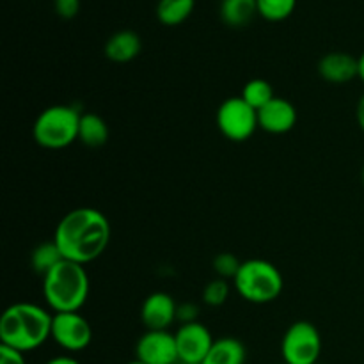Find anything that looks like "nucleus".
<instances>
[{
    "label": "nucleus",
    "instance_id": "nucleus-6",
    "mask_svg": "<svg viewBox=\"0 0 364 364\" xmlns=\"http://www.w3.org/2000/svg\"><path fill=\"white\" fill-rule=\"evenodd\" d=\"M322 354V338L311 322L291 323L281 341V355L287 364H316Z\"/></svg>",
    "mask_w": 364,
    "mask_h": 364
},
{
    "label": "nucleus",
    "instance_id": "nucleus-33",
    "mask_svg": "<svg viewBox=\"0 0 364 364\" xmlns=\"http://www.w3.org/2000/svg\"><path fill=\"white\" fill-rule=\"evenodd\" d=\"M178 364H181V363H178Z\"/></svg>",
    "mask_w": 364,
    "mask_h": 364
},
{
    "label": "nucleus",
    "instance_id": "nucleus-15",
    "mask_svg": "<svg viewBox=\"0 0 364 364\" xmlns=\"http://www.w3.org/2000/svg\"><path fill=\"white\" fill-rule=\"evenodd\" d=\"M219 14L228 27H245L258 14V0H220Z\"/></svg>",
    "mask_w": 364,
    "mask_h": 364
},
{
    "label": "nucleus",
    "instance_id": "nucleus-26",
    "mask_svg": "<svg viewBox=\"0 0 364 364\" xmlns=\"http://www.w3.org/2000/svg\"><path fill=\"white\" fill-rule=\"evenodd\" d=\"M0 364H27L23 352L11 348L7 345H0Z\"/></svg>",
    "mask_w": 364,
    "mask_h": 364
},
{
    "label": "nucleus",
    "instance_id": "nucleus-1",
    "mask_svg": "<svg viewBox=\"0 0 364 364\" xmlns=\"http://www.w3.org/2000/svg\"><path fill=\"white\" fill-rule=\"evenodd\" d=\"M110 240V224L96 208H75L57 224L53 242L64 259L87 265L103 255Z\"/></svg>",
    "mask_w": 364,
    "mask_h": 364
},
{
    "label": "nucleus",
    "instance_id": "nucleus-32",
    "mask_svg": "<svg viewBox=\"0 0 364 364\" xmlns=\"http://www.w3.org/2000/svg\"><path fill=\"white\" fill-rule=\"evenodd\" d=\"M279 364H287V363H279Z\"/></svg>",
    "mask_w": 364,
    "mask_h": 364
},
{
    "label": "nucleus",
    "instance_id": "nucleus-19",
    "mask_svg": "<svg viewBox=\"0 0 364 364\" xmlns=\"http://www.w3.org/2000/svg\"><path fill=\"white\" fill-rule=\"evenodd\" d=\"M64 259L63 252L59 251L55 242H45V244H39L38 247L32 251L31 255V265L39 276H46L57 263H60Z\"/></svg>",
    "mask_w": 364,
    "mask_h": 364
},
{
    "label": "nucleus",
    "instance_id": "nucleus-31",
    "mask_svg": "<svg viewBox=\"0 0 364 364\" xmlns=\"http://www.w3.org/2000/svg\"><path fill=\"white\" fill-rule=\"evenodd\" d=\"M361 178H363V185H364V166H363V173H361Z\"/></svg>",
    "mask_w": 364,
    "mask_h": 364
},
{
    "label": "nucleus",
    "instance_id": "nucleus-13",
    "mask_svg": "<svg viewBox=\"0 0 364 364\" xmlns=\"http://www.w3.org/2000/svg\"><path fill=\"white\" fill-rule=\"evenodd\" d=\"M318 73L331 84H348L359 77V59L347 52L326 53L318 63Z\"/></svg>",
    "mask_w": 364,
    "mask_h": 364
},
{
    "label": "nucleus",
    "instance_id": "nucleus-8",
    "mask_svg": "<svg viewBox=\"0 0 364 364\" xmlns=\"http://www.w3.org/2000/svg\"><path fill=\"white\" fill-rule=\"evenodd\" d=\"M52 340L68 352H80L91 345V323L80 313H53Z\"/></svg>",
    "mask_w": 364,
    "mask_h": 364
},
{
    "label": "nucleus",
    "instance_id": "nucleus-27",
    "mask_svg": "<svg viewBox=\"0 0 364 364\" xmlns=\"http://www.w3.org/2000/svg\"><path fill=\"white\" fill-rule=\"evenodd\" d=\"M355 119H358V124L364 132V95L359 98L358 107H355Z\"/></svg>",
    "mask_w": 364,
    "mask_h": 364
},
{
    "label": "nucleus",
    "instance_id": "nucleus-20",
    "mask_svg": "<svg viewBox=\"0 0 364 364\" xmlns=\"http://www.w3.org/2000/svg\"><path fill=\"white\" fill-rule=\"evenodd\" d=\"M242 98L249 103L255 110L263 109L267 103L272 102L276 96H274V89L270 85V82L263 80V78H252L245 84L244 91H242Z\"/></svg>",
    "mask_w": 364,
    "mask_h": 364
},
{
    "label": "nucleus",
    "instance_id": "nucleus-9",
    "mask_svg": "<svg viewBox=\"0 0 364 364\" xmlns=\"http://www.w3.org/2000/svg\"><path fill=\"white\" fill-rule=\"evenodd\" d=\"M174 336L181 364H203L215 341L208 327L199 322L181 323Z\"/></svg>",
    "mask_w": 364,
    "mask_h": 364
},
{
    "label": "nucleus",
    "instance_id": "nucleus-29",
    "mask_svg": "<svg viewBox=\"0 0 364 364\" xmlns=\"http://www.w3.org/2000/svg\"><path fill=\"white\" fill-rule=\"evenodd\" d=\"M358 59H359V78H361L364 84V52L358 57Z\"/></svg>",
    "mask_w": 364,
    "mask_h": 364
},
{
    "label": "nucleus",
    "instance_id": "nucleus-28",
    "mask_svg": "<svg viewBox=\"0 0 364 364\" xmlns=\"http://www.w3.org/2000/svg\"><path fill=\"white\" fill-rule=\"evenodd\" d=\"M45 364H80V363H78L75 358H71V355H57V358H52Z\"/></svg>",
    "mask_w": 364,
    "mask_h": 364
},
{
    "label": "nucleus",
    "instance_id": "nucleus-14",
    "mask_svg": "<svg viewBox=\"0 0 364 364\" xmlns=\"http://www.w3.org/2000/svg\"><path fill=\"white\" fill-rule=\"evenodd\" d=\"M142 41L137 32L119 31L105 43V55L112 63H130L141 53Z\"/></svg>",
    "mask_w": 364,
    "mask_h": 364
},
{
    "label": "nucleus",
    "instance_id": "nucleus-18",
    "mask_svg": "<svg viewBox=\"0 0 364 364\" xmlns=\"http://www.w3.org/2000/svg\"><path fill=\"white\" fill-rule=\"evenodd\" d=\"M78 141H82L89 148H100L109 141V127L98 114H82Z\"/></svg>",
    "mask_w": 364,
    "mask_h": 364
},
{
    "label": "nucleus",
    "instance_id": "nucleus-30",
    "mask_svg": "<svg viewBox=\"0 0 364 364\" xmlns=\"http://www.w3.org/2000/svg\"><path fill=\"white\" fill-rule=\"evenodd\" d=\"M127 364H144V363L139 361V359H135V361H130V363H127Z\"/></svg>",
    "mask_w": 364,
    "mask_h": 364
},
{
    "label": "nucleus",
    "instance_id": "nucleus-5",
    "mask_svg": "<svg viewBox=\"0 0 364 364\" xmlns=\"http://www.w3.org/2000/svg\"><path fill=\"white\" fill-rule=\"evenodd\" d=\"M82 114L75 107L53 105L43 110L34 123V141L46 149H64L78 139Z\"/></svg>",
    "mask_w": 364,
    "mask_h": 364
},
{
    "label": "nucleus",
    "instance_id": "nucleus-23",
    "mask_svg": "<svg viewBox=\"0 0 364 364\" xmlns=\"http://www.w3.org/2000/svg\"><path fill=\"white\" fill-rule=\"evenodd\" d=\"M242 262L231 252H220L213 258V270L220 279H235V276L240 270Z\"/></svg>",
    "mask_w": 364,
    "mask_h": 364
},
{
    "label": "nucleus",
    "instance_id": "nucleus-21",
    "mask_svg": "<svg viewBox=\"0 0 364 364\" xmlns=\"http://www.w3.org/2000/svg\"><path fill=\"white\" fill-rule=\"evenodd\" d=\"M297 0H258V14L267 21H283L291 16Z\"/></svg>",
    "mask_w": 364,
    "mask_h": 364
},
{
    "label": "nucleus",
    "instance_id": "nucleus-2",
    "mask_svg": "<svg viewBox=\"0 0 364 364\" xmlns=\"http://www.w3.org/2000/svg\"><path fill=\"white\" fill-rule=\"evenodd\" d=\"M52 320L53 315L41 306L18 302L0 316V341L27 354L52 338Z\"/></svg>",
    "mask_w": 364,
    "mask_h": 364
},
{
    "label": "nucleus",
    "instance_id": "nucleus-4",
    "mask_svg": "<svg viewBox=\"0 0 364 364\" xmlns=\"http://www.w3.org/2000/svg\"><path fill=\"white\" fill-rule=\"evenodd\" d=\"M233 287L244 301L252 304H269L281 295L284 279L274 263L256 258L242 262Z\"/></svg>",
    "mask_w": 364,
    "mask_h": 364
},
{
    "label": "nucleus",
    "instance_id": "nucleus-16",
    "mask_svg": "<svg viewBox=\"0 0 364 364\" xmlns=\"http://www.w3.org/2000/svg\"><path fill=\"white\" fill-rule=\"evenodd\" d=\"M245 358L247 352L244 343L237 338L226 336L213 341L203 364H245Z\"/></svg>",
    "mask_w": 364,
    "mask_h": 364
},
{
    "label": "nucleus",
    "instance_id": "nucleus-22",
    "mask_svg": "<svg viewBox=\"0 0 364 364\" xmlns=\"http://www.w3.org/2000/svg\"><path fill=\"white\" fill-rule=\"evenodd\" d=\"M228 297H230V283L220 277L210 281L203 290V302L210 308H219L228 301Z\"/></svg>",
    "mask_w": 364,
    "mask_h": 364
},
{
    "label": "nucleus",
    "instance_id": "nucleus-25",
    "mask_svg": "<svg viewBox=\"0 0 364 364\" xmlns=\"http://www.w3.org/2000/svg\"><path fill=\"white\" fill-rule=\"evenodd\" d=\"M199 309L198 306L192 304V302H185V304H178V315L176 320L181 323H192L198 322Z\"/></svg>",
    "mask_w": 364,
    "mask_h": 364
},
{
    "label": "nucleus",
    "instance_id": "nucleus-12",
    "mask_svg": "<svg viewBox=\"0 0 364 364\" xmlns=\"http://www.w3.org/2000/svg\"><path fill=\"white\" fill-rule=\"evenodd\" d=\"M297 123V110L288 100L274 98L258 110V124L267 134L281 135L290 132Z\"/></svg>",
    "mask_w": 364,
    "mask_h": 364
},
{
    "label": "nucleus",
    "instance_id": "nucleus-3",
    "mask_svg": "<svg viewBox=\"0 0 364 364\" xmlns=\"http://www.w3.org/2000/svg\"><path fill=\"white\" fill-rule=\"evenodd\" d=\"M43 295L53 313L80 311L89 297V276L84 265L63 259L43 276Z\"/></svg>",
    "mask_w": 364,
    "mask_h": 364
},
{
    "label": "nucleus",
    "instance_id": "nucleus-24",
    "mask_svg": "<svg viewBox=\"0 0 364 364\" xmlns=\"http://www.w3.org/2000/svg\"><path fill=\"white\" fill-rule=\"evenodd\" d=\"M55 4V11L60 18H70L77 16L78 9H80V0H53Z\"/></svg>",
    "mask_w": 364,
    "mask_h": 364
},
{
    "label": "nucleus",
    "instance_id": "nucleus-7",
    "mask_svg": "<svg viewBox=\"0 0 364 364\" xmlns=\"http://www.w3.org/2000/svg\"><path fill=\"white\" fill-rule=\"evenodd\" d=\"M217 127L228 141L244 142L259 128L258 110L252 109L242 96L228 98L217 110Z\"/></svg>",
    "mask_w": 364,
    "mask_h": 364
},
{
    "label": "nucleus",
    "instance_id": "nucleus-10",
    "mask_svg": "<svg viewBox=\"0 0 364 364\" xmlns=\"http://www.w3.org/2000/svg\"><path fill=\"white\" fill-rule=\"evenodd\" d=\"M135 359L144 364H178L176 336L169 331H146L135 345Z\"/></svg>",
    "mask_w": 364,
    "mask_h": 364
},
{
    "label": "nucleus",
    "instance_id": "nucleus-17",
    "mask_svg": "<svg viewBox=\"0 0 364 364\" xmlns=\"http://www.w3.org/2000/svg\"><path fill=\"white\" fill-rule=\"evenodd\" d=\"M196 7V0H159L156 2V18L162 25L176 27L191 18Z\"/></svg>",
    "mask_w": 364,
    "mask_h": 364
},
{
    "label": "nucleus",
    "instance_id": "nucleus-11",
    "mask_svg": "<svg viewBox=\"0 0 364 364\" xmlns=\"http://www.w3.org/2000/svg\"><path fill=\"white\" fill-rule=\"evenodd\" d=\"M178 304L166 291H155L142 302L141 320L148 331H169L176 322Z\"/></svg>",
    "mask_w": 364,
    "mask_h": 364
}]
</instances>
